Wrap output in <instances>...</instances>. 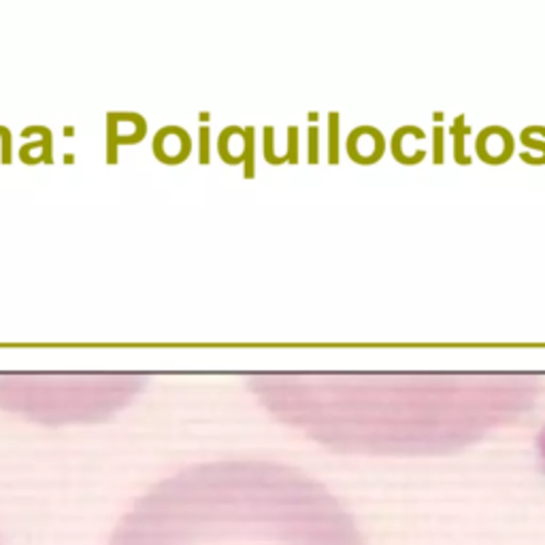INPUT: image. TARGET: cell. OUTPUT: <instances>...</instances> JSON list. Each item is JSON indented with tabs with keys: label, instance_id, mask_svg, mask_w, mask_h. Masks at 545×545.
Here are the masks:
<instances>
[{
	"label": "cell",
	"instance_id": "6da1fadb",
	"mask_svg": "<svg viewBox=\"0 0 545 545\" xmlns=\"http://www.w3.org/2000/svg\"><path fill=\"white\" fill-rule=\"evenodd\" d=\"M109 545H364L350 511L313 479L266 462H224L143 497Z\"/></svg>",
	"mask_w": 545,
	"mask_h": 545
},
{
	"label": "cell",
	"instance_id": "7a4b0ae2",
	"mask_svg": "<svg viewBox=\"0 0 545 545\" xmlns=\"http://www.w3.org/2000/svg\"><path fill=\"white\" fill-rule=\"evenodd\" d=\"M541 450H543V456H545V430L541 434Z\"/></svg>",
	"mask_w": 545,
	"mask_h": 545
}]
</instances>
